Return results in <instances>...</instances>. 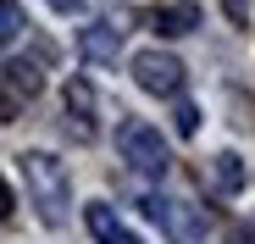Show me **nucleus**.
Wrapping results in <instances>:
<instances>
[{
  "label": "nucleus",
  "instance_id": "obj_1",
  "mask_svg": "<svg viewBox=\"0 0 255 244\" xmlns=\"http://www.w3.org/2000/svg\"><path fill=\"white\" fill-rule=\"evenodd\" d=\"M17 172L28 178V206L39 211V222H45V228H61V222H67V206H72V178H67V167H61L50 150H28V155H17Z\"/></svg>",
  "mask_w": 255,
  "mask_h": 244
},
{
  "label": "nucleus",
  "instance_id": "obj_2",
  "mask_svg": "<svg viewBox=\"0 0 255 244\" xmlns=\"http://www.w3.org/2000/svg\"><path fill=\"white\" fill-rule=\"evenodd\" d=\"M117 155L133 172H144V178H166V172H172V150L161 144V128H150L144 117H128L117 128Z\"/></svg>",
  "mask_w": 255,
  "mask_h": 244
},
{
  "label": "nucleus",
  "instance_id": "obj_3",
  "mask_svg": "<svg viewBox=\"0 0 255 244\" xmlns=\"http://www.w3.org/2000/svg\"><path fill=\"white\" fill-rule=\"evenodd\" d=\"M144 217L172 239V244H200L205 239V228H211V217L200 211V206H189V200H172V194H150L144 200Z\"/></svg>",
  "mask_w": 255,
  "mask_h": 244
},
{
  "label": "nucleus",
  "instance_id": "obj_4",
  "mask_svg": "<svg viewBox=\"0 0 255 244\" xmlns=\"http://www.w3.org/2000/svg\"><path fill=\"white\" fill-rule=\"evenodd\" d=\"M133 84L144 95H178L183 89V61L166 50H139L133 56Z\"/></svg>",
  "mask_w": 255,
  "mask_h": 244
},
{
  "label": "nucleus",
  "instance_id": "obj_5",
  "mask_svg": "<svg viewBox=\"0 0 255 244\" xmlns=\"http://www.w3.org/2000/svg\"><path fill=\"white\" fill-rule=\"evenodd\" d=\"M61 106H67V133L78 144H89L95 139V89H89V78H67Z\"/></svg>",
  "mask_w": 255,
  "mask_h": 244
},
{
  "label": "nucleus",
  "instance_id": "obj_6",
  "mask_svg": "<svg viewBox=\"0 0 255 244\" xmlns=\"http://www.w3.org/2000/svg\"><path fill=\"white\" fill-rule=\"evenodd\" d=\"M78 45H83V56H89V61L117 67V56H122V28H117V22H89V28L78 33Z\"/></svg>",
  "mask_w": 255,
  "mask_h": 244
},
{
  "label": "nucleus",
  "instance_id": "obj_7",
  "mask_svg": "<svg viewBox=\"0 0 255 244\" xmlns=\"http://www.w3.org/2000/svg\"><path fill=\"white\" fill-rule=\"evenodd\" d=\"M150 28H155V33H166V39H183V33H194V28H200V6H194V0H178V6H155Z\"/></svg>",
  "mask_w": 255,
  "mask_h": 244
},
{
  "label": "nucleus",
  "instance_id": "obj_8",
  "mask_svg": "<svg viewBox=\"0 0 255 244\" xmlns=\"http://www.w3.org/2000/svg\"><path fill=\"white\" fill-rule=\"evenodd\" d=\"M83 222H89V233H95L100 244H139V233L122 228V217H117L111 206H89V211H83Z\"/></svg>",
  "mask_w": 255,
  "mask_h": 244
},
{
  "label": "nucleus",
  "instance_id": "obj_9",
  "mask_svg": "<svg viewBox=\"0 0 255 244\" xmlns=\"http://www.w3.org/2000/svg\"><path fill=\"white\" fill-rule=\"evenodd\" d=\"M6 89L11 95H39V89H45V72H39L33 61H22V56H6Z\"/></svg>",
  "mask_w": 255,
  "mask_h": 244
},
{
  "label": "nucleus",
  "instance_id": "obj_10",
  "mask_svg": "<svg viewBox=\"0 0 255 244\" xmlns=\"http://www.w3.org/2000/svg\"><path fill=\"white\" fill-rule=\"evenodd\" d=\"M211 178H217L222 194H239V189H244V161H239L233 150H222L217 161H211Z\"/></svg>",
  "mask_w": 255,
  "mask_h": 244
},
{
  "label": "nucleus",
  "instance_id": "obj_11",
  "mask_svg": "<svg viewBox=\"0 0 255 244\" xmlns=\"http://www.w3.org/2000/svg\"><path fill=\"white\" fill-rule=\"evenodd\" d=\"M22 6H17V0H0V39H6V45H17V39H22Z\"/></svg>",
  "mask_w": 255,
  "mask_h": 244
},
{
  "label": "nucleus",
  "instance_id": "obj_12",
  "mask_svg": "<svg viewBox=\"0 0 255 244\" xmlns=\"http://www.w3.org/2000/svg\"><path fill=\"white\" fill-rule=\"evenodd\" d=\"M172 128H178L183 139H194V133H200V111H194L189 100H178V111H172Z\"/></svg>",
  "mask_w": 255,
  "mask_h": 244
},
{
  "label": "nucleus",
  "instance_id": "obj_13",
  "mask_svg": "<svg viewBox=\"0 0 255 244\" xmlns=\"http://www.w3.org/2000/svg\"><path fill=\"white\" fill-rule=\"evenodd\" d=\"M222 11H228L233 22H250V0H222Z\"/></svg>",
  "mask_w": 255,
  "mask_h": 244
},
{
  "label": "nucleus",
  "instance_id": "obj_14",
  "mask_svg": "<svg viewBox=\"0 0 255 244\" xmlns=\"http://www.w3.org/2000/svg\"><path fill=\"white\" fill-rule=\"evenodd\" d=\"M45 6L61 11V17H78V11H83V0H45Z\"/></svg>",
  "mask_w": 255,
  "mask_h": 244
}]
</instances>
